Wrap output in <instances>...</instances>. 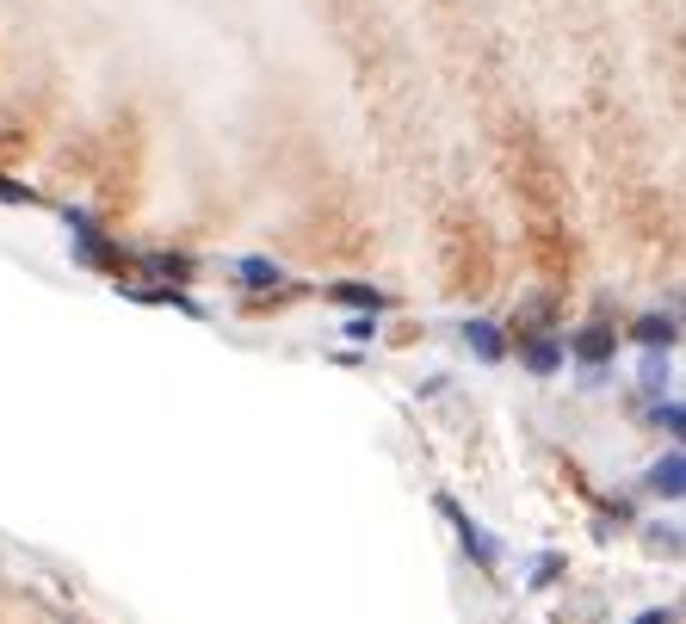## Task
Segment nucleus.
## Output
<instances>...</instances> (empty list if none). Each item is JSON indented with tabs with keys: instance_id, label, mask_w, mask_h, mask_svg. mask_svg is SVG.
<instances>
[{
	"instance_id": "f257e3e1",
	"label": "nucleus",
	"mask_w": 686,
	"mask_h": 624,
	"mask_svg": "<svg viewBox=\"0 0 686 624\" xmlns=\"http://www.w3.org/2000/svg\"><path fill=\"white\" fill-rule=\"evenodd\" d=\"M649 489L662 494V501H681V489H686V470H681V452H667L656 470H649Z\"/></svg>"
},
{
	"instance_id": "f03ea898",
	"label": "nucleus",
	"mask_w": 686,
	"mask_h": 624,
	"mask_svg": "<svg viewBox=\"0 0 686 624\" xmlns=\"http://www.w3.org/2000/svg\"><path fill=\"white\" fill-rule=\"evenodd\" d=\"M612 346H618V334H612L607 322H593V328H581V334H575V353H581L588 365H600V359L612 353Z\"/></svg>"
},
{
	"instance_id": "7ed1b4c3",
	"label": "nucleus",
	"mask_w": 686,
	"mask_h": 624,
	"mask_svg": "<svg viewBox=\"0 0 686 624\" xmlns=\"http://www.w3.org/2000/svg\"><path fill=\"white\" fill-rule=\"evenodd\" d=\"M328 297H334V303H346V309H390V297H383L378 284H334Z\"/></svg>"
},
{
	"instance_id": "20e7f679",
	"label": "nucleus",
	"mask_w": 686,
	"mask_h": 624,
	"mask_svg": "<svg viewBox=\"0 0 686 624\" xmlns=\"http://www.w3.org/2000/svg\"><path fill=\"white\" fill-rule=\"evenodd\" d=\"M445 513H452V519H457V538H464V545H470V556H477L482 568H495V545H489V538H482V531L470 526V519H464V513H457L452 501H445Z\"/></svg>"
},
{
	"instance_id": "39448f33",
	"label": "nucleus",
	"mask_w": 686,
	"mask_h": 624,
	"mask_svg": "<svg viewBox=\"0 0 686 624\" xmlns=\"http://www.w3.org/2000/svg\"><path fill=\"white\" fill-rule=\"evenodd\" d=\"M235 279L254 284V291H272V284H285V272H279L272 260H235Z\"/></svg>"
},
{
	"instance_id": "423d86ee",
	"label": "nucleus",
	"mask_w": 686,
	"mask_h": 624,
	"mask_svg": "<svg viewBox=\"0 0 686 624\" xmlns=\"http://www.w3.org/2000/svg\"><path fill=\"white\" fill-rule=\"evenodd\" d=\"M464 341L477 346V359H501V353H507L501 328H489V322H470V328H464Z\"/></svg>"
},
{
	"instance_id": "0eeeda50",
	"label": "nucleus",
	"mask_w": 686,
	"mask_h": 624,
	"mask_svg": "<svg viewBox=\"0 0 686 624\" xmlns=\"http://www.w3.org/2000/svg\"><path fill=\"white\" fill-rule=\"evenodd\" d=\"M136 303H173V309H192V297L180 291V284H131Z\"/></svg>"
},
{
	"instance_id": "6e6552de",
	"label": "nucleus",
	"mask_w": 686,
	"mask_h": 624,
	"mask_svg": "<svg viewBox=\"0 0 686 624\" xmlns=\"http://www.w3.org/2000/svg\"><path fill=\"white\" fill-rule=\"evenodd\" d=\"M143 266H149L155 279H173V284H186V279H192V260H186V254H149Z\"/></svg>"
},
{
	"instance_id": "1a4fd4ad",
	"label": "nucleus",
	"mask_w": 686,
	"mask_h": 624,
	"mask_svg": "<svg viewBox=\"0 0 686 624\" xmlns=\"http://www.w3.org/2000/svg\"><path fill=\"white\" fill-rule=\"evenodd\" d=\"M556 359H563V353H556L551 334H532V341H526V365H532V371H556Z\"/></svg>"
},
{
	"instance_id": "9d476101",
	"label": "nucleus",
	"mask_w": 686,
	"mask_h": 624,
	"mask_svg": "<svg viewBox=\"0 0 686 624\" xmlns=\"http://www.w3.org/2000/svg\"><path fill=\"white\" fill-rule=\"evenodd\" d=\"M637 341H649V346H656V341H674V322H667V316H644V322H637Z\"/></svg>"
},
{
	"instance_id": "9b49d317",
	"label": "nucleus",
	"mask_w": 686,
	"mask_h": 624,
	"mask_svg": "<svg viewBox=\"0 0 686 624\" xmlns=\"http://www.w3.org/2000/svg\"><path fill=\"white\" fill-rule=\"evenodd\" d=\"M0 205H32V192L13 186V180H0Z\"/></svg>"
},
{
	"instance_id": "f8f14e48",
	"label": "nucleus",
	"mask_w": 686,
	"mask_h": 624,
	"mask_svg": "<svg viewBox=\"0 0 686 624\" xmlns=\"http://www.w3.org/2000/svg\"><path fill=\"white\" fill-rule=\"evenodd\" d=\"M544 322H551V303H532V309L519 316V328H544Z\"/></svg>"
},
{
	"instance_id": "ddd939ff",
	"label": "nucleus",
	"mask_w": 686,
	"mask_h": 624,
	"mask_svg": "<svg viewBox=\"0 0 686 624\" xmlns=\"http://www.w3.org/2000/svg\"><path fill=\"white\" fill-rule=\"evenodd\" d=\"M637 624H674V612H644Z\"/></svg>"
}]
</instances>
